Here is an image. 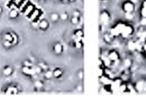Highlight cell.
<instances>
[{
	"mask_svg": "<svg viewBox=\"0 0 146 100\" xmlns=\"http://www.w3.org/2000/svg\"><path fill=\"white\" fill-rule=\"evenodd\" d=\"M83 89H84V87H83L81 85H78V86H77L76 90L78 91V92H82Z\"/></svg>",
	"mask_w": 146,
	"mask_h": 100,
	"instance_id": "cell-34",
	"label": "cell"
},
{
	"mask_svg": "<svg viewBox=\"0 0 146 100\" xmlns=\"http://www.w3.org/2000/svg\"><path fill=\"white\" fill-rule=\"evenodd\" d=\"M21 72L24 75L28 77H34V75H36L34 69V67H27L23 65L22 68H21Z\"/></svg>",
	"mask_w": 146,
	"mask_h": 100,
	"instance_id": "cell-7",
	"label": "cell"
},
{
	"mask_svg": "<svg viewBox=\"0 0 146 100\" xmlns=\"http://www.w3.org/2000/svg\"><path fill=\"white\" fill-rule=\"evenodd\" d=\"M19 15V12L17 9H11L9 12V17L11 18H17Z\"/></svg>",
	"mask_w": 146,
	"mask_h": 100,
	"instance_id": "cell-26",
	"label": "cell"
},
{
	"mask_svg": "<svg viewBox=\"0 0 146 100\" xmlns=\"http://www.w3.org/2000/svg\"><path fill=\"white\" fill-rule=\"evenodd\" d=\"M64 75V70L60 68H56L53 70V75L55 79H60Z\"/></svg>",
	"mask_w": 146,
	"mask_h": 100,
	"instance_id": "cell-11",
	"label": "cell"
},
{
	"mask_svg": "<svg viewBox=\"0 0 146 100\" xmlns=\"http://www.w3.org/2000/svg\"><path fill=\"white\" fill-rule=\"evenodd\" d=\"M1 9L0 8V13H1Z\"/></svg>",
	"mask_w": 146,
	"mask_h": 100,
	"instance_id": "cell-39",
	"label": "cell"
},
{
	"mask_svg": "<svg viewBox=\"0 0 146 100\" xmlns=\"http://www.w3.org/2000/svg\"><path fill=\"white\" fill-rule=\"evenodd\" d=\"M40 15H41V11L38 9H35L29 17H30L33 21H36L38 19V17L40 16Z\"/></svg>",
	"mask_w": 146,
	"mask_h": 100,
	"instance_id": "cell-13",
	"label": "cell"
},
{
	"mask_svg": "<svg viewBox=\"0 0 146 100\" xmlns=\"http://www.w3.org/2000/svg\"><path fill=\"white\" fill-rule=\"evenodd\" d=\"M141 52L143 55L146 58V41H144L142 44V48H141Z\"/></svg>",
	"mask_w": 146,
	"mask_h": 100,
	"instance_id": "cell-31",
	"label": "cell"
},
{
	"mask_svg": "<svg viewBox=\"0 0 146 100\" xmlns=\"http://www.w3.org/2000/svg\"><path fill=\"white\" fill-rule=\"evenodd\" d=\"M24 0H14V1H15V3L17 4H18V5H19V4H21V3L24 2Z\"/></svg>",
	"mask_w": 146,
	"mask_h": 100,
	"instance_id": "cell-37",
	"label": "cell"
},
{
	"mask_svg": "<svg viewBox=\"0 0 146 100\" xmlns=\"http://www.w3.org/2000/svg\"><path fill=\"white\" fill-rule=\"evenodd\" d=\"M53 52L56 55H60L64 52V45L59 42H57L53 45Z\"/></svg>",
	"mask_w": 146,
	"mask_h": 100,
	"instance_id": "cell-8",
	"label": "cell"
},
{
	"mask_svg": "<svg viewBox=\"0 0 146 100\" xmlns=\"http://www.w3.org/2000/svg\"><path fill=\"white\" fill-rule=\"evenodd\" d=\"M111 16L110 13L108 11H102L101 13V16H100V20L103 25L107 26L109 24L110 21H111Z\"/></svg>",
	"mask_w": 146,
	"mask_h": 100,
	"instance_id": "cell-5",
	"label": "cell"
},
{
	"mask_svg": "<svg viewBox=\"0 0 146 100\" xmlns=\"http://www.w3.org/2000/svg\"><path fill=\"white\" fill-rule=\"evenodd\" d=\"M135 31V30L132 24L127 23L121 36L123 38H124V39H128V38H131V37L133 35Z\"/></svg>",
	"mask_w": 146,
	"mask_h": 100,
	"instance_id": "cell-2",
	"label": "cell"
},
{
	"mask_svg": "<svg viewBox=\"0 0 146 100\" xmlns=\"http://www.w3.org/2000/svg\"><path fill=\"white\" fill-rule=\"evenodd\" d=\"M106 75V68L105 67H98V79L102 78Z\"/></svg>",
	"mask_w": 146,
	"mask_h": 100,
	"instance_id": "cell-23",
	"label": "cell"
},
{
	"mask_svg": "<svg viewBox=\"0 0 146 100\" xmlns=\"http://www.w3.org/2000/svg\"><path fill=\"white\" fill-rule=\"evenodd\" d=\"M49 22L48 20L43 18V19L40 20L38 22V28L41 31H46L49 27Z\"/></svg>",
	"mask_w": 146,
	"mask_h": 100,
	"instance_id": "cell-9",
	"label": "cell"
},
{
	"mask_svg": "<svg viewBox=\"0 0 146 100\" xmlns=\"http://www.w3.org/2000/svg\"><path fill=\"white\" fill-rule=\"evenodd\" d=\"M141 7L146 8V0H142L141 3Z\"/></svg>",
	"mask_w": 146,
	"mask_h": 100,
	"instance_id": "cell-36",
	"label": "cell"
},
{
	"mask_svg": "<svg viewBox=\"0 0 146 100\" xmlns=\"http://www.w3.org/2000/svg\"><path fill=\"white\" fill-rule=\"evenodd\" d=\"M113 39L114 38L111 35V34L109 32L106 33L103 36V40H104V41L106 44H108V45L112 43L113 41Z\"/></svg>",
	"mask_w": 146,
	"mask_h": 100,
	"instance_id": "cell-12",
	"label": "cell"
},
{
	"mask_svg": "<svg viewBox=\"0 0 146 100\" xmlns=\"http://www.w3.org/2000/svg\"><path fill=\"white\" fill-rule=\"evenodd\" d=\"M72 16H76V17H78V18H80V17H81V12H80V11H78V10H74L72 13Z\"/></svg>",
	"mask_w": 146,
	"mask_h": 100,
	"instance_id": "cell-32",
	"label": "cell"
},
{
	"mask_svg": "<svg viewBox=\"0 0 146 100\" xmlns=\"http://www.w3.org/2000/svg\"><path fill=\"white\" fill-rule=\"evenodd\" d=\"M37 65H39V66L41 67V68H42L43 70H44V71H46V70H47L49 69V68H48V65H47V64L46 63L40 62V63H38L37 64Z\"/></svg>",
	"mask_w": 146,
	"mask_h": 100,
	"instance_id": "cell-29",
	"label": "cell"
},
{
	"mask_svg": "<svg viewBox=\"0 0 146 100\" xmlns=\"http://www.w3.org/2000/svg\"><path fill=\"white\" fill-rule=\"evenodd\" d=\"M13 72V69L10 66H7L6 68H4V69L3 70V74H4L5 76H10V75L12 74Z\"/></svg>",
	"mask_w": 146,
	"mask_h": 100,
	"instance_id": "cell-21",
	"label": "cell"
},
{
	"mask_svg": "<svg viewBox=\"0 0 146 100\" xmlns=\"http://www.w3.org/2000/svg\"><path fill=\"white\" fill-rule=\"evenodd\" d=\"M130 1H132L133 3H134V4H137V3H138V0H130Z\"/></svg>",
	"mask_w": 146,
	"mask_h": 100,
	"instance_id": "cell-38",
	"label": "cell"
},
{
	"mask_svg": "<svg viewBox=\"0 0 146 100\" xmlns=\"http://www.w3.org/2000/svg\"><path fill=\"white\" fill-rule=\"evenodd\" d=\"M140 24H141V26L143 27H146V18H140Z\"/></svg>",
	"mask_w": 146,
	"mask_h": 100,
	"instance_id": "cell-33",
	"label": "cell"
},
{
	"mask_svg": "<svg viewBox=\"0 0 146 100\" xmlns=\"http://www.w3.org/2000/svg\"><path fill=\"white\" fill-rule=\"evenodd\" d=\"M35 9L36 8L34 7V5H33L32 4H28L26 6L25 9L24 10V12L25 13L27 16H29Z\"/></svg>",
	"mask_w": 146,
	"mask_h": 100,
	"instance_id": "cell-14",
	"label": "cell"
},
{
	"mask_svg": "<svg viewBox=\"0 0 146 100\" xmlns=\"http://www.w3.org/2000/svg\"><path fill=\"white\" fill-rule=\"evenodd\" d=\"M134 85L137 92H146V80H140Z\"/></svg>",
	"mask_w": 146,
	"mask_h": 100,
	"instance_id": "cell-6",
	"label": "cell"
},
{
	"mask_svg": "<svg viewBox=\"0 0 146 100\" xmlns=\"http://www.w3.org/2000/svg\"><path fill=\"white\" fill-rule=\"evenodd\" d=\"M77 78H78V80L80 81H82L83 80H84V71H83L82 69H81L80 70L78 71V72H77Z\"/></svg>",
	"mask_w": 146,
	"mask_h": 100,
	"instance_id": "cell-28",
	"label": "cell"
},
{
	"mask_svg": "<svg viewBox=\"0 0 146 100\" xmlns=\"http://www.w3.org/2000/svg\"><path fill=\"white\" fill-rule=\"evenodd\" d=\"M70 21H71V24L73 25L76 26V25H78L80 22V18L78 17H76V16H71V18H70Z\"/></svg>",
	"mask_w": 146,
	"mask_h": 100,
	"instance_id": "cell-25",
	"label": "cell"
},
{
	"mask_svg": "<svg viewBox=\"0 0 146 100\" xmlns=\"http://www.w3.org/2000/svg\"><path fill=\"white\" fill-rule=\"evenodd\" d=\"M60 19L63 21H66L67 20L69 19V15L67 12H62L60 14Z\"/></svg>",
	"mask_w": 146,
	"mask_h": 100,
	"instance_id": "cell-24",
	"label": "cell"
},
{
	"mask_svg": "<svg viewBox=\"0 0 146 100\" xmlns=\"http://www.w3.org/2000/svg\"><path fill=\"white\" fill-rule=\"evenodd\" d=\"M44 79L47 80H50L51 78H54V75H53V70H51L50 69H48L47 70L44 71Z\"/></svg>",
	"mask_w": 146,
	"mask_h": 100,
	"instance_id": "cell-19",
	"label": "cell"
},
{
	"mask_svg": "<svg viewBox=\"0 0 146 100\" xmlns=\"http://www.w3.org/2000/svg\"><path fill=\"white\" fill-rule=\"evenodd\" d=\"M74 35L75 38H84V31L81 28H77L74 31Z\"/></svg>",
	"mask_w": 146,
	"mask_h": 100,
	"instance_id": "cell-18",
	"label": "cell"
},
{
	"mask_svg": "<svg viewBox=\"0 0 146 100\" xmlns=\"http://www.w3.org/2000/svg\"><path fill=\"white\" fill-rule=\"evenodd\" d=\"M34 70H35L36 74L37 75H41V74H42L43 72H44V71L43 70L42 68H41V67H40L38 65H34Z\"/></svg>",
	"mask_w": 146,
	"mask_h": 100,
	"instance_id": "cell-22",
	"label": "cell"
},
{
	"mask_svg": "<svg viewBox=\"0 0 146 100\" xmlns=\"http://www.w3.org/2000/svg\"><path fill=\"white\" fill-rule=\"evenodd\" d=\"M127 23L123 22V21H119V22L116 23L115 25L113 26L110 29L109 33L111 34V35L115 38H118V37L121 36V34H122L124 28H125V25H126Z\"/></svg>",
	"mask_w": 146,
	"mask_h": 100,
	"instance_id": "cell-1",
	"label": "cell"
},
{
	"mask_svg": "<svg viewBox=\"0 0 146 100\" xmlns=\"http://www.w3.org/2000/svg\"><path fill=\"white\" fill-rule=\"evenodd\" d=\"M49 18L51 20V22L56 23L60 19V14H58L56 12H53L50 14Z\"/></svg>",
	"mask_w": 146,
	"mask_h": 100,
	"instance_id": "cell-17",
	"label": "cell"
},
{
	"mask_svg": "<svg viewBox=\"0 0 146 100\" xmlns=\"http://www.w3.org/2000/svg\"><path fill=\"white\" fill-rule=\"evenodd\" d=\"M19 92V89L16 86H10L6 90V95H17Z\"/></svg>",
	"mask_w": 146,
	"mask_h": 100,
	"instance_id": "cell-16",
	"label": "cell"
},
{
	"mask_svg": "<svg viewBox=\"0 0 146 100\" xmlns=\"http://www.w3.org/2000/svg\"><path fill=\"white\" fill-rule=\"evenodd\" d=\"M106 56L108 57V59L113 63V64L118 62V61H120V53L117 50H110V51L107 53Z\"/></svg>",
	"mask_w": 146,
	"mask_h": 100,
	"instance_id": "cell-4",
	"label": "cell"
},
{
	"mask_svg": "<svg viewBox=\"0 0 146 100\" xmlns=\"http://www.w3.org/2000/svg\"><path fill=\"white\" fill-rule=\"evenodd\" d=\"M122 9L125 14H133L135 11V4L130 0H125L122 4Z\"/></svg>",
	"mask_w": 146,
	"mask_h": 100,
	"instance_id": "cell-3",
	"label": "cell"
},
{
	"mask_svg": "<svg viewBox=\"0 0 146 100\" xmlns=\"http://www.w3.org/2000/svg\"><path fill=\"white\" fill-rule=\"evenodd\" d=\"M4 45H5L6 47H10V46H11V45H12L13 44H12V43L9 42V41H5V42H4Z\"/></svg>",
	"mask_w": 146,
	"mask_h": 100,
	"instance_id": "cell-35",
	"label": "cell"
},
{
	"mask_svg": "<svg viewBox=\"0 0 146 100\" xmlns=\"http://www.w3.org/2000/svg\"><path fill=\"white\" fill-rule=\"evenodd\" d=\"M23 65L24 66H27V67H34V63L31 62V61H29V60H26L23 62Z\"/></svg>",
	"mask_w": 146,
	"mask_h": 100,
	"instance_id": "cell-30",
	"label": "cell"
},
{
	"mask_svg": "<svg viewBox=\"0 0 146 100\" xmlns=\"http://www.w3.org/2000/svg\"><path fill=\"white\" fill-rule=\"evenodd\" d=\"M73 45L76 49L80 50L81 48H83L84 46V43H83V38H75L74 40V43H73Z\"/></svg>",
	"mask_w": 146,
	"mask_h": 100,
	"instance_id": "cell-10",
	"label": "cell"
},
{
	"mask_svg": "<svg viewBox=\"0 0 146 100\" xmlns=\"http://www.w3.org/2000/svg\"><path fill=\"white\" fill-rule=\"evenodd\" d=\"M34 88L37 89H41V88H44V83L42 80H36L34 82Z\"/></svg>",
	"mask_w": 146,
	"mask_h": 100,
	"instance_id": "cell-20",
	"label": "cell"
},
{
	"mask_svg": "<svg viewBox=\"0 0 146 100\" xmlns=\"http://www.w3.org/2000/svg\"><path fill=\"white\" fill-rule=\"evenodd\" d=\"M139 15L141 18H146V8L143 7H140Z\"/></svg>",
	"mask_w": 146,
	"mask_h": 100,
	"instance_id": "cell-27",
	"label": "cell"
},
{
	"mask_svg": "<svg viewBox=\"0 0 146 100\" xmlns=\"http://www.w3.org/2000/svg\"><path fill=\"white\" fill-rule=\"evenodd\" d=\"M101 1H106V0H101Z\"/></svg>",
	"mask_w": 146,
	"mask_h": 100,
	"instance_id": "cell-40",
	"label": "cell"
},
{
	"mask_svg": "<svg viewBox=\"0 0 146 100\" xmlns=\"http://www.w3.org/2000/svg\"><path fill=\"white\" fill-rule=\"evenodd\" d=\"M123 67L125 68V69H131L133 66L132 59L129 57H127L123 60Z\"/></svg>",
	"mask_w": 146,
	"mask_h": 100,
	"instance_id": "cell-15",
	"label": "cell"
}]
</instances>
